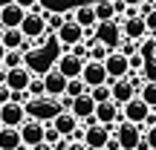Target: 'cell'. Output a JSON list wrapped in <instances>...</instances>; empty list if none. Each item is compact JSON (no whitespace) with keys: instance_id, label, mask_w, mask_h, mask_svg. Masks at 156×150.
<instances>
[{"instance_id":"obj_1","label":"cell","mask_w":156,"mask_h":150,"mask_svg":"<svg viewBox=\"0 0 156 150\" xmlns=\"http://www.w3.org/2000/svg\"><path fill=\"white\" fill-rule=\"evenodd\" d=\"M23 110L29 118H38V121H52L58 113L64 110L61 101L52 98V95H38V98H26L23 101Z\"/></svg>"},{"instance_id":"obj_2","label":"cell","mask_w":156,"mask_h":150,"mask_svg":"<svg viewBox=\"0 0 156 150\" xmlns=\"http://www.w3.org/2000/svg\"><path fill=\"white\" fill-rule=\"evenodd\" d=\"M81 127H84V145H87L90 150H104L107 139L113 136V130L107 127V124H98L93 116H90V118H84V121H81Z\"/></svg>"},{"instance_id":"obj_3","label":"cell","mask_w":156,"mask_h":150,"mask_svg":"<svg viewBox=\"0 0 156 150\" xmlns=\"http://www.w3.org/2000/svg\"><path fill=\"white\" fill-rule=\"evenodd\" d=\"M93 118L98 124H107V127H116L119 121H124L122 118V107L116 104L113 98H104V101H95V110H93Z\"/></svg>"},{"instance_id":"obj_4","label":"cell","mask_w":156,"mask_h":150,"mask_svg":"<svg viewBox=\"0 0 156 150\" xmlns=\"http://www.w3.org/2000/svg\"><path fill=\"white\" fill-rule=\"evenodd\" d=\"M113 136H116L119 147L136 150V145H139V139H142V127L133 124V121H119L116 127H113Z\"/></svg>"},{"instance_id":"obj_5","label":"cell","mask_w":156,"mask_h":150,"mask_svg":"<svg viewBox=\"0 0 156 150\" xmlns=\"http://www.w3.org/2000/svg\"><path fill=\"white\" fill-rule=\"evenodd\" d=\"M93 35H95V40H101V44L107 46V49H116V46L122 44V23H119V20H104V23H95Z\"/></svg>"},{"instance_id":"obj_6","label":"cell","mask_w":156,"mask_h":150,"mask_svg":"<svg viewBox=\"0 0 156 150\" xmlns=\"http://www.w3.org/2000/svg\"><path fill=\"white\" fill-rule=\"evenodd\" d=\"M147 113H151V107H147V101L142 98L139 92H136L130 101H124V104H122V118H124V121L139 124V127H142V121L147 118Z\"/></svg>"},{"instance_id":"obj_7","label":"cell","mask_w":156,"mask_h":150,"mask_svg":"<svg viewBox=\"0 0 156 150\" xmlns=\"http://www.w3.org/2000/svg\"><path fill=\"white\" fill-rule=\"evenodd\" d=\"M87 32H90V29H81V26L73 20V17H67V20L61 23V29L55 32V38H58V44H61L64 49H69L73 44H78V40L87 38Z\"/></svg>"},{"instance_id":"obj_8","label":"cell","mask_w":156,"mask_h":150,"mask_svg":"<svg viewBox=\"0 0 156 150\" xmlns=\"http://www.w3.org/2000/svg\"><path fill=\"white\" fill-rule=\"evenodd\" d=\"M104 69H107V78H110V81H116V78H124L130 72L127 69V55H124V52H119V49H110L104 55Z\"/></svg>"},{"instance_id":"obj_9","label":"cell","mask_w":156,"mask_h":150,"mask_svg":"<svg viewBox=\"0 0 156 150\" xmlns=\"http://www.w3.org/2000/svg\"><path fill=\"white\" fill-rule=\"evenodd\" d=\"M78 78L87 84V89H90V87H98V84H110L107 69H104V64H101V61H84L81 75H78Z\"/></svg>"},{"instance_id":"obj_10","label":"cell","mask_w":156,"mask_h":150,"mask_svg":"<svg viewBox=\"0 0 156 150\" xmlns=\"http://www.w3.org/2000/svg\"><path fill=\"white\" fill-rule=\"evenodd\" d=\"M116 20L122 23V38H127V40H136V44H139V40L147 35V26H145V17H142V15L116 17Z\"/></svg>"},{"instance_id":"obj_11","label":"cell","mask_w":156,"mask_h":150,"mask_svg":"<svg viewBox=\"0 0 156 150\" xmlns=\"http://www.w3.org/2000/svg\"><path fill=\"white\" fill-rule=\"evenodd\" d=\"M26 118V110H23L20 101H6V104H0V124H6V127H20V121Z\"/></svg>"},{"instance_id":"obj_12","label":"cell","mask_w":156,"mask_h":150,"mask_svg":"<svg viewBox=\"0 0 156 150\" xmlns=\"http://www.w3.org/2000/svg\"><path fill=\"white\" fill-rule=\"evenodd\" d=\"M6 81V87L15 92V89H26L29 87V78H32V69L23 64V67H15V69H6L3 75H0Z\"/></svg>"},{"instance_id":"obj_13","label":"cell","mask_w":156,"mask_h":150,"mask_svg":"<svg viewBox=\"0 0 156 150\" xmlns=\"http://www.w3.org/2000/svg\"><path fill=\"white\" fill-rule=\"evenodd\" d=\"M52 67H55L61 75H67V78H78V75H81V67H84V61L67 49L64 55H58V61L52 64Z\"/></svg>"},{"instance_id":"obj_14","label":"cell","mask_w":156,"mask_h":150,"mask_svg":"<svg viewBox=\"0 0 156 150\" xmlns=\"http://www.w3.org/2000/svg\"><path fill=\"white\" fill-rule=\"evenodd\" d=\"M41 78H44V89H46V95H52V98L64 95V89H67V75H61L55 67H49Z\"/></svg>"},{"instance_id":"obj_15","label":"cell","mask_w":156,"mask_h":150,"mask_svg":"<svg viewBox=\"0 0 156 150\" xmlns=\"http://www.w3.org/2000/svg\"><path fill=\"white\" fill-rule=\"evenodd\" d=\"M23 15H26V9H20V6L12 0V3L0 6V26H3V29H15V26H20Z\"/></svg>"},{"instance_id":"obj_16","label":"cell","mask_w":156,"mask_h":150,"mask_svg":"<svg viewBox=\"0 0 156 150\" xmlns=\"http://www.w3.org/2000/svg\"><path fill=\"white\" fill-rule=\"evenodd\" d=\"M136 95V89H133V84L127 81V75L124 78H116V81H110V98L116 101L119 107L124 104V101H130Z\"/></svg>"},{"instance_id":"obj_17","label":"cell","mask_w":156,"mask_h":150,"mask_svg":"<svg viewBox=\"0 0 156 150\" xmlns=\"http://www.w3.org/2000/svg\"><path fill=\"white\" fill-rule=\"evenodd\" d=\"M93 110H95V101L90 98V92H81V95H75V98L69 101V113H73L78 121L90 118V116H93Z\"/></svg>"},{"instance_id":"obj_18","label":"cell","mask_w":156,"mask_h":150,"mask_svg":"<svg viewBox=\"0 0 156 150\" xmlns=\"http://www.w3.org/2000/svg\"><path fill=\"white\" fill-rule=\"evenodd\" d=\"M69 17L78 23L81 29H95V12H93V3H81L69 12Z\"/></svg>"},{"instance_id":"obj_19","label":"cell","mask_w":156,"mask_h":150,"mask_svg":"<svg viewBox=\"0 0 156 150\" xmlns=\"http://www.w3.org/2000/svg\"><path fill=\"white\" fill-rule=\"evenodd\" d=\"M49 124H52V127H55V130H58L61 136H69V133H73V130H75V127H78L81 121H78V118H75V116H73L69 110H61V113H58V116L52 118Z\"/></svg>"},{"instance_id":"obj_20","label":"cell","mask_w":156,"mask_h":150,"mask_svg":"<svg viewBox=\"0 0 156 150\" xmlns=\"http://www.w3.org/2000/svg\"><path fill=\"white\" fill-rule=\"evenodd\" d=\"M23 141H20V133H17V127H0V150H17Z\"/></svg>"},{"instance_id":"obj_21","label":"cell","mask_w":156,"mask_h":150,"mask_svg":"<svg viewBox=\"0 0 156 150\" xmlns=\"http://www.w3.org/2000/svg\"><path fill=\"white\" fill-rule=\"evenodd\" d=\"M0 44L6 46V49H23V44H26V35L20 32V29H3V35H0Z\"/></svg>"},{"instance_id":"obj_22","label":"cell","mask_w":156,"mask_h":150,"mask_svg":"<svg viewBox=\"0 0 156 150\" xmlns=\"http://www.w3.org/2000/svg\"><path fill=\"white\" fill-rule=\"evenodd\" d=\"M93 12H95V23L116 20V9H113V3H93Z\"/></svg>"},{"instance_id":"obj_23","label":"cell","mask_w":156,"mask_h":150,"mask_svg":"<svg viewBox=\"0 0 156 150\" xmlns=\"http://www.w3.org/2000/svg\"><path fill=\"white\" fill-rule=\"evenodd\" d=\"M3 69H15V67H23V49H6L3 61H0Z\"/></svg>"},{"instance_id":"obj_24","label":"cell","mask_w":156,"mask_h":150,"mask_svg":"<svg viewBox=\"0 0 156 150\" xmlns=\"http://www.w3.org/2000/svg\"><path fill=\"white\" fill-rule=\"evenodd\" d=\"M136 52H139L142 58H153L156 55V38L153 35H145V38L136 44Z\"/></svg>"},{"instance_id":"obj_25","label":"cell","mask_w":156,"mask_h":150,"mask_svg":"<svg viewBox=\"0 0 156 150\" xmlns=\"http://www.w3.org/2000/svg\"><path fill=\"white\" fill-rule=\"evenodd\" d=\"M87 44H90V58L87 61H104V55L110 52L101 40H95V38H87Z\"/></svg>"},{"instance_id":"obj_26","label":"cell","mask_w":156,"mask_h":150,"mask_svg":"<svg viewBox=\"0 0 156 150\" xmlns=\"http://www.w3.org/2000/svg\"><path fill=\"white\" fill-rule=\"evenodd\" d=\"M67 17H69V12H67V15H64V12H46V29L55 35L58 29H61V23L67 20Z\"/></svg>"},{"instance_id":"obj_27","label":"cell","mask_w":156,"mask_h":150,"mask_svg":"<svg viewBox=\"0 0 156 150\" xmlns=\"http://www.w3.org/2000/svg\"><path fill=\"white\" fill-rule=\"evenodd\" d=\"M139 95L147 101L151 110H156V81H145V84H142V89H139Z\"/></svg>"},{"instance_id":"obj_28","label":"cell","mask_w":156,"mask_h":150,"mask_svg":"<svg viewBox=\"0 0 156 150\" xmlns=\"http://www.w3.org/2000/svg\"><path fill=\"white\" fill-rule=\"evenodd\" d=\"M26 92H29V98H38V95H46V89H44V78L32 72V78H29V87H26Z\"/></svg>"},{"instance_id":"obj_29","label":"cell","mask_w":156,"mask_h":150,"mask_svg":"<svg viewBox=\"0 0 156 150\" xmlns=\"http://www.w3.org/2000/svg\"><path fill=\"white\" fill-rule=\"evenodd\" d=\"M87 92V84L81 81V78H67V89H64V95H69V98H75V95Z\"/></svg>"},{"instance_id":"obj_30","label":"cell","mask_w":156,"mask_h":150,"mask_svg":"<svg viewBox=\"0 0 156 150\" xmlns=\"http://www.w3.org/2000/svg\"><path fill=\"white\" fill-rule=\"evenodd\" d=\"M139 75L145 78V81H156V55H153V58H145V64H142Z\"/></svg>"},{"instance_id":"obj_31","label":"cell","mask_w":156,"mask_h":150,"mask_svg":"<svg viewBox=\"0 0 156 150\" xmlns=\"http://www.w3.org/2000/svg\"><path fill=\"white\" fill-rule=\"evenodd\" d=\"M87 92H90V98H93V101H104V98H110V84H98V87H90Z\"/></svg>"},{"instance_id":"obj_32","label":"cell","mask_w":156,"mask_h":150,"mask_svg":"<svg viewBox=\"0 0 156 150\" xmlns=\"http://www.w3.org/2000/svg\"><path fill=\"white\" fill-rule=\"evenodd\" d=\"M142 64H145V58H142L139 52H130V55H127V69H130V72H139Z\"/></svg>"},{"instance_id":"obj_33","label":"cell","mask_w":156,"mask_h":150,"mask_svg":"<svg viewBox=\"0 0 156 150\" xmlns=\"http://www.w3.org/2000/svg\"><path fill=\"white\" fill-rule=\"evenodd\" d=\"M145 26H147V35H156V9H151V12H145Z\"/></svg>"},{"instance_id":"obj_34","label":"cell","mask_w":156,"mask_h":150,"mask_svg":"<svg viewBox=\"0 0 156 150\" xmlns=\"http://www.w3.org/2000/svg\"><path fill=\"white\" fill-rule=\"evenodd\" d=\"M142 136H145L147 147H151V150H156V124H151V127H145V130H142Z\"/></svg>"},{"instance_id":"obj_35","label":"cell","mask_w":156,"mask_h":150,"mask_svg":"<svg viewBox=\"0 0 156 150\" xmlns=\"http://www.w3.org/2000/svg\"><path fill=\"white\" fill-rule=\"evenodd\" d=\"M119 52H124V55H130V52H136V40H127V38H122V44L116 46Z\"/></svg>"},{"instance_id":"obj_36","label":"cell","mask_w":156,"mask_h":150,"mask_svg":"<svg viewBox=\"0 0 156 150\" xmlns=\"http://www.w3.org/2000/svg\"><path fill=\"white\" fill-rule=\"evenodd\" d=\"M15 3L20 6V9H26V12H29V9H44L41 0H15Z\"/></svg>"},{"instance_id":"obj_37","label":"cell","mask_w":156,"mask_h":150,"mask_svg":"<svg viewBox=\"0 0 156 150\" xmlns=\"http://www.w3.org/2000/svg\"><path fill=\"white\" fill-rule=\"evenodd\" d=\"M9 98H12V89L6 87V81H0V104H6Z\"/></svg>"},{"instance_id":"obj_38","label":"cell","mask_w":156,"mask_h":150,"mask_svg":"<svg viewBox=\"0 0 156 150\" xmlns=\"http://www.w3.org/2000/svg\"><path fill=\"white\" fill-rule=\"evenodd\" d=\"M64 150H90V147L84 145V141H69V145L64 147Z\"/></svg>"},{"instance_id":"obj_39","label":"cell","mask_w":156,"mask_h":150,"mask_svg":"<svg viewBox=\"0 0 156 150\" xmlns=\"http://www.w3.org/2000/svg\"><path fill=\"white\" fill-rule=\"evenodd\" d=\"M29 150H55V147H52V145H46V141H38V145H32Z\"/></svg>"},{"instance_id":"obj_40","label":"cell","mask_w":156,"mask_h":150,"mask_svg":"<svg viewBox=\"0 0 156 150\" xmlns=\"http://www.w3.org/2000/svg\"><path fill=\"white\" fill-rule=\"evenodd\" d=\"M124 3H127V6H142L145 0H124Z\"/></svg>"},{"instance_id":"obj_41","label":"cell","mask_w":156,"mask_h":150,"mask_svg":"<svg viewBox=\"0 0 156 150\" xmlns=\"http://www.w3.org/2000/svg\"><path fill=\"white\" fill-rule=\"evenodd\" d=\"M3 55H6V46H3V44H0V61H3Z\"/></svg>"},{"instance_id":"obj_42","label":"cell","mask_w":156,"mask_h":150,"mask_svg":"<svg viewBox=\"0 0 156 150\" xmlns=\"http://www.w3.org/2000/svg\"><path fill=\"white\" fill-rule=\"evenodd\" d=\"M93 3H113V0H93Z\"/></svg>"},{"instance_id":"obj_43","label":"cell","mask_w":156,"mask_h":150,"mask_svg":"<svg viewBox=\"0 0 156 150\" xmlns=\"http://www.w3.org/2000/svg\"><path fill=\"white\" fill-rule=\"evenodd\" d=\"M116 150H124V147H116Z\"/></svg>"},{"instance_id":"obj_44","label":"cell","mask_w":156,"mask_h":150,"mask_svg":"<svg viewBox=\"0 0 156 150\" xmlns=\"http://www.w3.org/2000/svg\"><path fill=\"white\" fill-rule=\"evenodd\" d=\"M0 75H3V72H0ZM0 81H3V78H0Z\"/></svg>"},{"instance_id":"obj_45","label":"cell","mask_w":156,"mask_h":150,"mask_svg":"<svg viewBox=\"0 0 156 150\" xmlns=\"http://www.w3.org/2000/svg\"><path fill=\"white\" fill-rule=\"evenodd\" d=\"M0 127H3V124H0Z\"/></svg>"},{"instance_id":"obj_46","label":"cell","mask_w":156,"mask_h":150,"mask_svg":"<svg viewBox=\"0 0 156 150\" xmlns=\"http://www.w3.org/2000/svg\"><path fill=\"white\" fill-rule=\"evenodd\" d=\"M153 38H156V35H153Z\"/></svg>"}]
</instances>
